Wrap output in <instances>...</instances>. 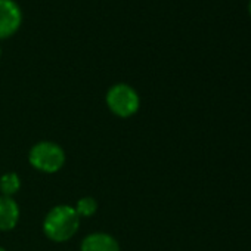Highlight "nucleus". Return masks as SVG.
<instances>
[{
    "label": "nucleus",
    "mask_w": 251,
    "mask_h": 251,
    "mask_svg": "<svg viewBox=\"0 0 251 251\" xmlns=\"http://www.w3.org/2000/svg\"><path fill=\"white\" fill-rule=\"evenodd\" d=\"M80 216L71 205H58L52 208L43 223L48 238L56 242L68 241L78 230Z\"/></svg>",
    "instance_id": "nucleus-1"
},
{
    "label": "nucleus",
    "mask_w": 251,
    "mask_h": 251,
    "mask_svg": "<svg viewBox=\"0 0 251 251\" xmlns=\"http://www.w3.org/2000/svg\"><path fill=\"white\" fill-rule=\"evenodd\" d=\"M108 108L118 117H130L139 109V96L136 90L124 83L114 84L106 93Z\"/></svg>",
    "instance_id": "nucleus-2"
},
{
    "label": "nucleus",
    "mask_w": 251,
    "mask_h": 251,
    "mask_svg": "<svg viewBox=\"0 0 251 251\" xmlns=\"http://www.w3.org/2000/svg\"><path fill=\"white\" fill-rule=\"evenodd\" d=\"M28 160L34 169L45 173H55L64 166L65 152L53 142H40L31 148Z\"/></svg>",
    "instance_id": "nucleus-3"
},
{
    "label": "nucleus",
    "mask_w": 251,
    "mask_h": 251,
    "mask_svg": "<svg viewBox=\"0 0 251 251\" xmlns=\"http://www.w3.org/2000/svg\"><path fill=\"white\" fill-rule=\"evenodd\" d=\"M23 12L15 0H0V39H8L18 31Z\"/></svg>",
    "instance_id": "nucleus-4"
},
{
    "label": "nucleus",
    "mask_w": 251,
    "mask_h": 251,
    "mask_svg": "<svg viewBox=\"0 0 251 251\" xmlns=\"http://www.w3.org/2000/svg\"><path fill=\"white\" fill-rule=\"evenodd\" d=\"M81 251H120V245L108 233H90L81 242Z\"/></svg>",
    "instance_id": "nucleus-5"
},
{
    "label": "nucleus",
    "mask_w": 251,
    "mask_h": 251,
    "mask_svg": "<svg viewBox=\"0 0 251 251\" xmlns=\"http://www.w3.org/2000/svg\"><path fill=\"white\" fill-rule=\"evenodd\" d=\"M20 219V207L11 197H0V230H11Z\"/></svg>",
    "instance_id": "nucleus-6"
},
{
    "label": "nucleus",
    "mask_w": 251,
    "mask_h": 251,
    "mask_svg": "<svg viewBox=\"0 0 251 251\" xmlns=\"http://www.w3.org/2000/svg\"><path fill=\"white\" fill-rule=\"evenodd\" d=\"M21 188V180L17 173H6L0 179V191L5 197H12Z\"/></svg>",
    "instance_id": "nucleus-7"
},
{
    "label": "nucleus",
    "mask_w": 251,
    "mask_h": 251,
    "mask_svg": "<svg viewBox=\"0 0 251 251\" xmlns=\"http://www.w3.org/2000/svg\"><path fill=\"white\" fill-rule=\"evenodd\" d=\"M98 208V204L93 198L90 197H84L81 200H78L77 202V207H75V211L78 216H83V217H90Z\"/></svg>",
    "instance_id": "nucleus-8"
},
{
    "label": "nucleus",
    "mask_w": 251,
    "mask_h": 251,
    "mask_svg": "<svg viewBox=\"0 0 251 251\" xmlns=\"http://www.w3.org/2000/svg\"><path fill=\"white\" fill-rule=\"evenodd\" d=\"M0 251H6V250H5L3 247H0Z\"/></svg>",
    "instance_id": "nucleus-9"
},
{
    "label": "nucleus",
    "mask_w": 251,
    "mask_h": 251,
    "mask_svg": "<svg viewBox=\"0 0 251 251\" xmlns=\"http://www.w3.org/2000/svg\"><path fill=\"white\" fill-rule=\"evenodd\" d=\"M250 14H251V2H250Z\"/></svg>",
    "instance_id": "nucleus-10"
},
{
    "label": "nucleus",
    "mask_w": 251,
    "mask_h": 251,
    "mask_svg": "<svg viewBox=\"0 0 251 251\" xmlns=\"http://www.w3.org/2000/svg\"><path fill=\"white\" fill-rule=\"evenodd\" d=\"M0 56H2V49H0Z\"/></svg>",
    "instance_id": "nucleus-11"
}]
</instances>
